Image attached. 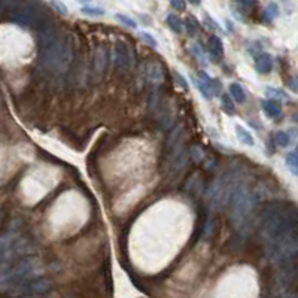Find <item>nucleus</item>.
Masks as SVG:
<instances>
[{
    "label": "nucleus",
    "mask_w": 298,
    "mask_h": 298,
    "mask_svg": "<svg viewBox=\"0 0 298 298\" xmlns=\"http://www.w3.org/2000/svg\"><path fill=\"white\" fill-rule=\"evenodd\" d=\"M19 287L18 294L21 296H42L51 290V282L48 279H34V281H25Z\"/></svg>",
    "instance_id": "1"
},
{
    "label": "nucleus",
    "mask_w": 298,
    "mask_h": 298,
    "mask_svg": "<svg viewBox=\"0 0 298 298\" xmlns=\"http://www.w3.org/2000/svg\"><path fill=\"white\" fill-rule=\"evenodd\" d=\"M207 54L210 55V58L218 63L224 58V43L221 40L219 36L216 34H212L209 39H207V48H206Z\"/></svg>",
    "instance_id": "2"
},
{
    "label": "nucleus",
    "mask_w": 298,
    "mask_h": 298,
    "mask_svg": "<svg viewBox=\"0 0 298 298\" xmlns=\"http://www.w3.org/2000/svg\"><path fill=\"white\" fill-rule=\"evenodd\" d=\"M273 57L269 52H261L255 57V69L261 75H267L273 70Z\"/></svg>",
    "instance_id": "3"
},
{
    "label": "nucleus",
    "mask_w": 298,
    "mask_h": 298,
    "mask_svg": "<svg viewBox=\"0 0 298 298\" xmlns=\"http://www.w3.org/2000/svg\"><path fill=\"white\" fill-rule=\"evenodd\" d=\"M261 108L264 111V114L272 118V120H276V118H281L282 117V106L278 100H273V99H267V100H263L261 102Z\"/></svg>",
    "instance_id": "4"
},
{
    "label": "nucleus",
    "mask_w": 298,
    "mask_h": 298,
    "mask_svg": "<svg viewBox=\"0 0 298 298\" xmlns=\"http://www.w3.org/2000/svg\"><path fill=\"white\" fill-rule=\"evenodd\" d=\"M117 58L118 63L124 67H130L132 64V52L126 43H118L117 45Z\"/></svg>",
    "instance_id": "5"
},
{
    "label": "nucleus",
    "mask_w": 298,
    "mask_h": 298,
    "mask_svg": "<svg viewBox=\"0 0 298 298\" xmlns=\"http://www.w3.org/2000/svg\"><path fill=\"white\" fill-rule=\"evenodd\" d=\"M228 91H230V97H231L233 100H236L237 103L242 105V103L246 102V91L243 90V87H242L240 84H237V82L230 84Z\"/></svg>",
    "instance_id": "6"
},
{
    "label": "nucleus",
    "mask_w": 298,
    "mask_h": 298,
    "mask_svg": "<svg viewBox=\"0 0 298 298\" xmlns=\"http://www.w3.org/2000/svg\"><path fill=\"white\" fill-rule=\"evenodd\" d=\"M165 24L176 34H182L183 33V22H182V19L176 13H168L165 16Z\"/></svg>",
    "instance_id": "7"
},
{
    "label": "nucleus",
    "mask_w": 298,
    "mask_h": 298,
    "mask_svg": "<svg viewBox=\"0 0 298 298\" xmlns=\"http://www.w3.org/2000/svg\"><path fill=\"white\" fill-rule=\"evenodd\" d=\"M236 135H237V138L240 139L242 144H245V145H248V147H254V145H255V138H254L252 133H251L249 130H246L245 127L237 126V127H236Z\"/></svg>",
    "instance_id": "8"
},
{
    "label": "nucleus",
    "mask_w": 298,
    "mask_h": 298,
    "mask_svg": "<svg viewBox=\"0 0 298 298\" xmlns=\"http://www.w3.org/2000/svg\"><path fill=\"white\" fill-rule=\"evenodd\" d=\"M273 144L275 147H279V148H287L291 145V136L288 135V132H276L273 136Z\"/></svg>",
    "instance_id": "9"
},
{
    "label": "nucleus",
    "mask_w": 298,
    "mask_h": 298,
    "mask_svg": "<svg viewBox=\"0 0 298 298\" xmlns=\"http://www.w3.org/2000/svg\"><path fill=\"white\" fill-rule=\"evenodd\" d=\"M81 10H82V13H85V15H88V16H103V15H105V9H103V7L93 6V4H90V3L82 4Z\"/></svg>",
    "instance_id": "10"
},
{
    "label": "nucleus",
    "mask_w": 298,
    "mask_h": 298,
    "mask_svg": "<svg viewBox=\"0 0 298 298\" xmlns=\"http://www.w3.org/2000/svg\"><path fill=\"white\" fill-rule=\"evenodd\" d=\"M279 15V6L276 3H270L266 9H264V13H263V18L266 22H272L273 19H276V16Z\"/></svg>",
    "instance_id": "11"
},
{
    "label": "nucleus",
    "mask_w": 298,
    "mask_h": 298,
    "mask_svg": "<svg viewBox=\"0 0 298 298\" xmlns=\"http://www.w3.org/2000/svg\"><path fill=\"white\" fill-rule=\"evenodd\" d=\"M182 22H183V30L186 28V31H188L191 36H194V34L198 31V28H200V24L197 22L195 16H188V18H185Z\"/></svg>",
    "instance_id": "12"
},
{
    "label": "nucleus",
    "mask_w": 298,
    "mask_h": 298,
    "mask_svg": "<svg viewBox=\"0 0 298 298\" xmlns=\"http://www.w3.org/2000/svg\"><path fill=\"white\" fill-rule=\"evenodd\" d=\"M115 19H117L120 24H123V25H126V27H129V28H138L136 19L132 18V16H129V15H126V13H115Z\"/></svg>",
    "instance_id": "13"
},
{
    "label": "nucleus",
    "mask_w": 298,
    "mask_h": 298,
    "mask_svg": "<svg viewBox=\"0 0 298 298\" xmlns=\"http://www.w3.org/2000/svg\"><path fill=\"white\" fill-rule=\"evenodd\" d=\"M192 81H194V84H195V87L198 88V91H200V94L206 99V100H210L212 97H213V94H212V91H210V88L203 82V81H200L198 78H192Z\"/></svg>",
    "instance_id": "14"
},
{
    "label": "nucleus",
    "mask_w": 298,
    "mask_h": 298,
    "mask_svg": "<svg viewBox=\"0 0 298 298\" xmlns=\"http://www.w3.org/2000/svg\"><path fill=\"white\" fill-rule=\"evenodd\" d=\"M191 52H192V55H194L201 64L207 66V57H206V54H204V48H201V46H198V45L195 43V45H191Z\"/></svg>",
    "instance_id": "15"
},
{
    "label": "nucleus",
    "mask_w": 298,
    "mask_h": 298,
    "mask_svg": "<svg viewBox=\"0 0 298 298\" xmlns=\"http://www.w3.org/2000/svg\"><path fill=\"white\" fill-rule=\"evenodd\" d=\"M221 102H222V108H224V111H225L228 115H234V114H236L234 103H233V100H231V97H230L228 94H222Z\"/></svg>",
    "instance_id": "16"
},
{
    "label": "nucleus",
    "mask_w": 298,
    "mask_h": 298,
    "mask_svg": "<svg viewBox=\"0 0 298 298\" xmlns=\"http://www.w3.org/2000/svg\"><path fill=\"white\" fill-rule=\"evenodd\" d=\"M204 25L209 27L210 30H213V31L218 33V34H222V33H224L222 27H221V25H219V24H218V22L210 16V15H207V13L204 15Z\"/></svg>",
    "instance_id": "17"
},
{
    "label": "nucleus",
    "mask_w": 298,
    "mask_h": 298,
    "mask_svg": "<svg viewBox=\"0 0 298 298\" xmlns=\"http://www.w3.org/2000/svg\"><path fill=\"white\" fill-rule=\"evenodd\" d=\"M287 164H288V167L291 168V171H293L294 174H297L298 156L296 150H293V152H290V153L287 155Z\"/></svg>",
    "instance_id": "18"
},
{
    "label": "nucleus",
    "mask_w": 298,
    "mask_h": 298,
    "mask_svg": "<svg viewBox=\"0 0 298 298\" xmlns=\"http://www.w3.org/2000/svg\"><path fill=\"white\" fill-rule=\"evenodd\" d=\"M141 39L150 48H158V40L148 31H141Z\"/></svg>",
    "instance_id": "19"
},
{
    "label": "nucleus",
    "mask_w": 298,
    "mask_h": 298,
    "mask_svg": "<svg viewBox=\"0 0 298 298\" xmlns=\"http://www.w3.org/2000/svg\"><path fill=\"white\" fill-rule=\"evenodd\" d=\"M263 49H264V48H263V43H261L260 40H255V42H252V43L249 45V54H252L254 57H257L258 54L264 52Z\"/></svg>",
    "instance_id": "20"
},
{
    "label": "nucleus",
    "mask_w": 298,
    "mask_h": 298,
    "mask_svg": "<svg viewBox=\"0 0 298 298\" xmlns=\"http://www.w3.org/2000/svg\"><path fill=\"white\" fill-rule=\"evenodd\" d=\"M266 91H267V93H273V94H270V96L276 97V99H278V102H279V99H288V94H285L282 90H276V88L267 87V88H266ZM276 99H273V100H276Z\"/></svg>",
    "instance_id": "21"
},
{
    "label": "nucleus",
    "mask_w": 298,
    "mask_h": 298,
    "mask_svg": "<svg viewBox=\"0 0 298 298\" xmlns=\"http://www.w3.org/2000/svg\"><path fill=\"white\" fill-rule=\"evenodd\" d=\"M191 156H192V159L195 162H200L204 158V153H203V150H201L200 147H192L191 148Z\"/></svg>",
    "instance_id": "22"
},
{
    "label": "nucleus",
    "mask_w": 298,
    "mask_h": 298,
    "mask_svg": "<svg viewBox=\"0 0 298 298\" xmlns=\"http://www.w3.org/2000/svg\"><path fill=\"white\" fill-rule=\"evenodd\" d=\"M174 76H176V79H177V84L182 87V88H185V90H188V84H186V81H185V78L182 76V75H179L177 72H174Z\"/></svg>",
    "instance_id": "23"
},
{
    "label": "nucleus",
    "mask_w": 298,
    "mask_h": 298,
    "mask_svg": "<svg viewBox=\"0 0 298 298\" xmlns=\"http://www.w3.org/2000/svg\"><path fill=\"white\" fill-rule=\"evenodd\" d=\"M170 4H171V7H174V9H177V10H183L185 6H186L185 1H170Z\"/></svg>",
    "instance_id": "24"
},
{
    "label": "nucleus",
    "mask_w": 298,
    "mask_h": 298,
    "mask_svg": "<svg viewBox=\"0 0 298 298\" xmlns=\"http://www.w3.org/2000/svg\"><path fill=\"white\" fill-rule=\"evenodd\" d=\"M52 6L58 7V12H60V13H63V15H66V13H67V9H66L64 3H60V1H54V3H52Z\"/></svg>",
    "instance_id": "25"
},
{
    "label": "nucleus",
    "mask_w": 298,
    "mask_h": 298,
    "mask_svg": "<svg viewBox=\"0 0 298 298\" xmlns=\"http://www.w3.org/2000/svg\"><path fill=\"white\" fill-rule=\"evenodd\" d=\"M227 28L230 30V31H233L234 30V27H233V24H231V21H227Z\"/></svg>",
    "instance_id": "26"
},
{
    "label": "nucleus",
    "mask_w": 298,
    "mask_h": 298,
    "mask_svg": "<svg viewBox=\"0 0 298 298\" xmlns=\"http://www.w3.org/2000/svg\"><path fill=\"white\" fill-rule=\"evenodd\" d=\"M281 298H296V296H290V294H288V296H284V297Z\"/></svg>",
    "instance_id": "27"
}]
</instances>
